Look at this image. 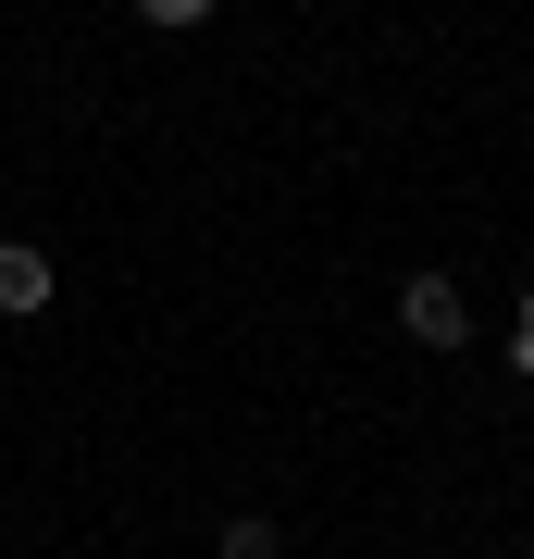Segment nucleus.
<instances>
[{
	"label": "nucleus",
	"mask_w": 534,
	"mask_h": 559,
	"mask_svg": "<svg viewBox=\"0 0 534 559\" xmlns=\"http://www.w3.org/2000/svg\"><path fill=\"white\" fill-rule=\"evenodd\" d=\"M397 323H411L423 348H460V336H473V299H460L448 274H411V286H397Z\"/></svg>",
	"instance_id": "f257e3e1"
},
{
	"label": "nucleus",
	"mask_w": 534,
	"mask_h": 559,
	"mask_svg": "<svg viewBox=\"0 0 534 559\" xmlns=\"http://www.w3.org/2000/svg\"><path fill=\"white\" fill-rule=\"evenodd\" d=\"M0 311H13V323H38V311H50V261H38V249H13V237H0Z\"/></svg>",
	"instance_id": "f03ea898"
},
{
	"label": "nucleus",
	"mask_w": 534,
	"mask_h": 559,
	"mask_svg": "<svg viewBox=\"0 0 534 559\" xmlns=\"http://www.w3.org/2000/svg\"><path fill=\"white\" fill-rule=\"evenodd\" d=\"M510 373L534 385V286H522V323H510Z\"/></svg>",
	"instance_id": "39448f33"
},
{
	"label": "nucleus",
	"mask_w": 534,
	"mask_h": 559,
	"mask_svg": "<svg viewBox=\"0 0 534 559\" xmlns=\"http://www.w3.org/2000/svg\"><path fill=\"white\" fill-rule=\"evenodd\" d=\"M224 559H286V535H274V522H249V510H237V522H224Z\"/></svg>",
	"instance_id": "7ed1b4c3"
},
{
	"label": "nucleus",
	"mask_w": 534,
	"mask_h": 559,
	"mask_svg": "<svg viewBox=\"0 0 534 559\" xmlns=\"http://www.w3.org/2000/svg\"><path fill=\"white\" fill-rule=\"evenodd\" d=\"M138 25H212V0H138Z\"/></svg>",
	"instance_id": "20e7f679"
}]
</instances>
